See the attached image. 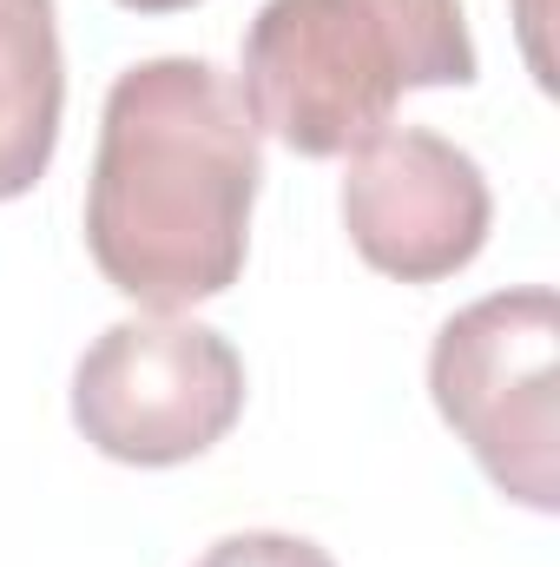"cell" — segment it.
I'll list each match as a JSON object with an SVG mask.
<instances>
[{"label":"cell","instance_id":"52a82bcc","mask_svg":"<svg viewBox=\"0 0 560 567\" xmlns=\"http://www.w3.org/2000/svg\"><path fill=\"white\" fill-rule=\"evenodd\" d=\"M198 567H336L317 542H303V535H271V528H258V535H225L218 548H205V561Z\"/></svg>","mask_w":560,"mask_h":567},{"label":"cell","instance_id":"8992f818","mask_svg":"<svg viewBox=\"0 0 560 567\" xmlns=\"http://www.w3.org/2000/svg\"><path fill=\"white\" fill-rule=\"evenodd\" d=\"M66 60L53 0H0V205L33 192L60 145Z\"/></svg>","mask_w":560,"mask_h":567},{"label":"cell","instance_id":"277c9868","mask_svg":"<svg viewBox=\"0 0 560 567\" xmlns=\"http://www.w3.org/2000/svg\"><path fill=\"white\" fill-rule=\"evenodd\" d=\"M245 416L238 350L185 317H126L73 370V423L106 462L178 468Z\"/></svg>","mask_w":560,"mask_h":567},{"label":"cell","instance_id":"3957f363","mask_svg":"<svg viewBox=\"0 0 560 567\" xmlns=\"http://www.w3.org/2000/svg\"><path fill=\"white\" fill-rule=\"evenodd\" d=\"M560 297L548 284L495 290L455 310L428 350V396L468 442L488 482L535 508H560Z\"/></svg>","mask_w":560,"mask_h":567},{"label":"cell","instance_id":"7a4b0ae2","mask_svg":"<svg viewBox=\"0 0 560 567\" xmlns=\"http://www.w3.org/2000/svg\"><path fill=\"white\" fill-rule=\"evenodd\" d=\"M475 80L462 0H265L245 33V106L297 158H350L396 106Z\"/></svg>","mask_w":560,"mask_h":567},{"label":"cell","instance_id":"6da1fadb","mask_svg":"<svg viewBox=\"0 0 560 567\" xmlns=\"http://www.w3.org/2000/svg\"><path fill=\"white\" fill-rule=\"evenodd\" d=\"M265 145L245 93L191 53L113 80L86 178V251L120 297L178 317L245 271Z\"/></svg>","mask_w":560,"mask_h":567},{"label":"cell","instance_id":"5b68a950","mask_svg":"<svg viewBox=\"0 0 560 567\" xmlns=\"http://www.w3.org/2000/svg\"><path fill=\"white\" fill-rule=\"evenodd\" d=\"M343 225L370 271L396 284H442L481 258L495 198L462 145L403 126L350 152Z\"/></svg>","mask_w":560,"mask_h":567},{"label":"cell","instance_id":"ba28073f","mask_svg":"<svg viewBox=\"0 0 560 567\" xmlns=\"http://www.w3.org/2000/svg\"><path fill=\"white\" fill-rule=\"evenodd\" d=\"M120 7H133V13H178V7H198V0H120Z\"/></svg>","mask_w":560,"mask_h":567}]
</instances>
